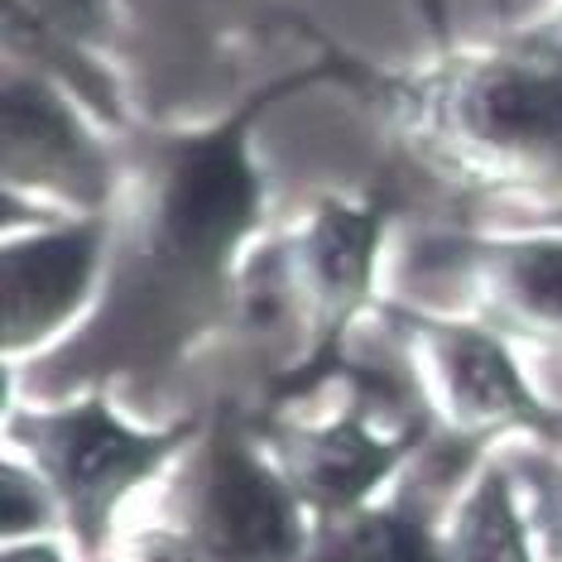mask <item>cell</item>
<instances>
[{
    "label": "cell",
    "mask_w": 562,
    "mask_h": 562,
    "mask_svg": "<svg viewBox=\"0 0 562 562\" xmlns=\"http://www.w3.org/2000/svg\"><path fill=\"white\" fill-rule=\"evenodd\" d=\"M337 63L260 87L198 131L135 121L116 135L121 188L106 270L87 323L40 361L5 370L10 400L58 404L111 385H149L232 323L236 279L265 236V173L250 135L279 92L337 78Z\"/></svg>",
    "instance_id": "obj_1"
},
{
    "label": "cell",
    "mask_w": 562,
    "mask_h": 562,
    "mask_svg": "<svg viewBox=\"0 0 562 562\" xmlns=\"http://www.w3.org/2000/svg\"><path fill=\"white\" fill-rule=\"evenodd\" d=\"M390 111L408 155L442 183L501 207L562 202V72L519 54H447L390 82Z\"/></svg>",
    "instance_id": "obj_2"
},
{
    "label": "cell",
    "mask_w": 562,
    "mask_h": 562,
    "mask_svg": "<svg viewBox=\"0 0 562 562\" xmlns=\"http://www.w3.org/2000/svg\"><path fill=\"white\" fill-rule=\"evenodd\" d=\"M198 428L202 414L169 418L164 428L131 424L111 404V390L58 404H5V452L24 457L48 481L63 509V533L82 562H106L125 505L169 476Z\"/></svg>",
    "instance_id": "obj_3"
},
{
    "label": "cell",
    "mask_w": 562,
    "mask_h": 562,
    "mask_svg": "<svg viewBox=\"0 0 562 562\" xmlns=\"http://www.w3.org/2000/svg\"><path fill=\"white\" fill-rule=\"evenodd\" d=\"M159 519L188 533L207 562H303L313 515L279 476L255 414L222 400L159 481Z\"/></svg>",
    "instance_id": "obj_4"
},
{
    "label": "cell",
    "mask_w": 562,
    "mask_h": 562,
    "mask_svg": "<svg viewBox=\"0 0 562 562\" xmlns=\"http://www.w3.org/2000/svg\"><path fill=\"white\" fill-rule=\"evenodd\" d=\"M447 299L432 313L476 317L539 361H562V232L539 226H452L424 232L400 255V299Z\"/></svg>",
    "instance_id": "obj_5"
},
{
    "label": "cell",
    "mask_w": 562,
    "mask_h": 562,
    "mask_svg": "<svg viewBox=\"0 0 562 562\" xmlns=\"http://www.w3.org/2000/svg\"><path fill=\"white\" fill-rule=\"evenodd\" d=\"M390 216H394V198L385 188H375L366 202L317 198L293 226L270 232L279 274H284V289L303 327V366L274 394V404L255 408V414H279L289 400L323 390L341 370L356 323L370 308H380L375 284H380V260H385Z\"/></svg>",
    "instance_id": "obj_6"
},
{
    "label": "cell",
    "mask_w": 562,
    "mask_h": 562,
    "mask_svg": "<svg viewBox=\"0 0 562 562\" xmlns=\"http://www.w3.org/2000/svg\"><path fill=\"white\" fill-rule=\"evenodd\" d=\"M380 317L400 337L418 390L442 432L476 447L562 442V418L519 366V347L462 313H424L408 303H380Z\"/></svg>",
    "instance_id": "obj_7"
},
{
    "label": "cell",
    "mask_w": 562,
    "mask_h": 562,
    "mask_svg": "<svg viewBox=\"0 0 562 562\" xmlns=\"http://www.w3.org/2000/svg\"><path fill=\"white\" fill-rule=\"evenodd\" d=\"M0 178L5 193L63 216L111 212L121 188L116 135L68 87L5 58L0 78Z\"/></svg>",
    "instance_id": "obj_8"
},
{
    "label": "cell",
    "mask_w": 562,
    "mask_h": 562,
    "mask_svg": "<svg viewBox=\"0 0 562 562\" xmlns=\"http://www.w3.org/2000/svg\"><path fill=\"white\" fill-rule=\"evenodd\" d=\"M111 222L101 216H48L24 232H5L0 246V356L5 370L40 361L87 323Z\"/></svg>",
    "instance_id": "obj_9"
},
{
    "label": "cell",
    "mask_w": 562,
    "mask_h": 562,
    "mask_svg": "<svg viewBox=\"0 0 562 562\" xmlns=\"http://www.w3.org/2000/svg\"><path fill=\"white\" fill-rule=\"evenodd\" d=\"M442 515L447 501H428L424 476L408 462L385 501L313 519V543L303 562H447Z\"/></svg>",
    "instance_id": "obj_10"
},
{
    "label": "cell",
    "mask_w": 562,
    "mask_h": 562,
    "mask_svg": "<svg viewBox=\"0 0 562 562\" xmlns=\"http://www.w3.org/2000/svg\"><path fill=\"white\" fill-rule=\"evenodd\" d=\"M447 562H543L533 543V524L524 509V491L505 452H485L452 505L442 515Z\"/></svg>",
    "instance_id": "obj_11"
},
{
    "label": "cell",
    "mask_w": 562,
    "mask_h": 562,
    "mask_svg": "<svg viewBox=\"0 0 562 562\" xmlns=\"http://www.w3.org/2000/svg\"><path fill=\"white\" fill-rule=\"evenodd\" d=\"M255 5L260 0H116L121 24H125L121 58H131V48L145 44V48H164L149 82H159L178 63L193 72L198 68L193 48H216L226 34L246 24Z\"/></svg>",
    "instance_id": "obj_12"
},
{
    "label": "cell",
    "mask_w": 562,
    "mask_h": 562,
    "mask_svg": "<svg viewBox=\"0 0 562 562\" xmlns=\"http://www.w3.org/2000/svg\"><path fill=\"white\" fill-rule=\"evenodd\" d=\"M501 452L524 491V509H529L539 558L562 562V452L543 442H505Z\"/></svg>",
    "instance_id": "obj_13"
},
{
    "label": "cell",
    "mask_w": 562,
    "mask_h": 562,
    "mask_svg": "<svg viewBox=\"0 0 562 562\" xmlns=\"http://www.w3.org/2000/svg\"><path fill=\"white\" fill-rule=\"evenodd\" d=\"M5 5L20 10L30 24H40L44 34L82 48V54L121 63L125 24H121L116 0H5Z\"/></svg>",
    "instance_id": "obj_14"
},
{
    "label": "cell",
    "mask_w": 562,
    "mask_h": 562,
    "mask_svg": "<svg viewBox=\"0 0 562 562\" xmlns=\"http://www.w3.org/2000/svg\"><path fill=\"white\" fill-rule=\"evenodd\" d=\"M0 533H5V543L68 539L63 533V509L54 491H48V481L15 452H5V462H0Z\"/></svg>",
    "instance_id": "obj_15"
},
{
    "label": "cell",
    "mask_w": 562,
    "mask_h": 562,
    "mask_svg": "<svg viewBox=\"0 0 562 562\" xmlns=\"http://www.w3.org/2000/svg\"><path fill=\"white\" fill-rule=\"evenodd\" d=\"M106 562H207V553L188 533H178L173 524L155 519L131 533H116V543L106 548Z\"/></svg>",
    "instance_id": "obj_16"
},
{
    "label": "cell",
    "mask_w": 562,
    "mask_h": 562,
    "mask_svg": "<svg viewBox=\"0 0 562 562\" xmlns=\"http://www.w3.org/2000/svg\"><path fill=\"white\" fill-rule=\"evenodd\" d=\"M505 44H509V48H519V54H529V58H539V63H548V68H558V72H562V5L553 10V15H543L539 24H529V30L509 34Z\"/></svg>",
    "instance_id": "obj_17"
},
{
    "label": "cell",
    "mask_w": 562,
    "mask_h": 562,
    "mask_svg": "<svg viewBox=\"0 0 562 562\" xmlns=\"http://www.w3.org/2000/svg\"><path fill=\"white\" fill-rule=\"evenodd\" d=\"M0 562H82L68 539H20L0 548Z\"/></svg>",
    "instance_id": "obj_18"
},
{
    "label": "cell",
    "mask_w": 562,
    "mask_h": 562,
    "mask_svg": "<svg viewBox=\"0 0 562 562\" xmlns=\"http://www.w3.org/2000/svg\"><path fill=\"white\" fill-rule=\"evenodd\" d=\"M471 226H539V232H562V202H553V207H501L495 216H481Z\"/></svg>",
    "instance_id": "obj_19"
},
{
    "label": "cell",
    "mask_w": 562,
    "mask_h": 562,
    "mask_svg": "<svg viewBox=\"0 0 562 562\" xmlns=\"http://www.w3.org/2000/svg\"><path fill=\"white\" fill-rule=\"evenodd\" d=\"M533 380H539V390L548 394V404L562 418V361H533ZM558 452H562V442H558Z\"/></svg>",
    "instance_id": "obj_20"
}]
</instances>
